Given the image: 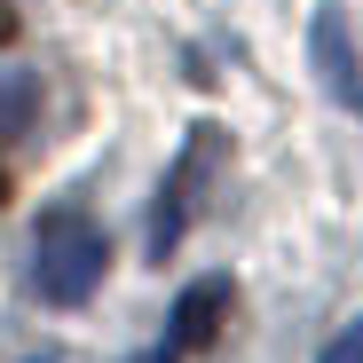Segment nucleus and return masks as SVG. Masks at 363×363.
Listing matches in <instances>:
<instances>
[{
    "instance_id": "obj_1",
    "label": "nucleus",
    "mask_w": 363,
    "mask_h": 363,
    "mask_svg": "<svg viewBox=\"0 0 363 363\" xmlns=\"http://www.w3.org/2000/svg\"><path fill=\"white\" fill-rule=\"evenodd\" d=\"M103 261H111V245H103V229H95L79 206H48V213L32 221V261H24V277H32V292L48 300V308H79V300L103 284Z\"/></svg>"
},
{
    "instance_id": "obj_2",
    "label": "nucleus",
    "mask_w": 363,
    "mask_h": 363,
    "mask_svg": "<svg viewBox=\"0 0 363 363\" xmlns=\"http://www.w3.org/2000/svg\"><path fill=\"white\" fill-rule=\"evenodd\" d=\"M221 158H229V135H221V127H190V143H182V158L166 166L158 206H150V253H158V261L190 237V221H198V206H206V190H213Z\"/></svg>"
},
{
    "instance_id": "obj_3",
    "label": "nucleus",
    "mask_w": 363,
    "mask_h": 363,
    "mask_svg": "<svg viewBox=\"0 0 363 363\" xmlns=\"http://www.w3.org/2000/svg\"><path fill=\"white\" fill-rule=\"evenodd\" d=\"M221 324H229V284H221V277H198L190 292L174 300V332H166L158 363H182V355H198V347H206Z\"/></svg>"
},
{
    "instance_id": "obj_4",
    "label": "nucleus",
    "mask_w": 363,
    "mask_h": 363,
    "mask_svg": "<svg viewBox=\"0 0 363 363\" xmlns=\"http://www.w3.org/2000/svg\"><path fill=\"white\" fill-rule=\"evenodd\" d=\"M308 48H316V72H324L332 103H363V72H355V55H347V24H340V9H316Z\"/></svg>"
},
{
    "instance_id": "obj_5",
    "label": "nucleus",
    "mask_w": 363,
    "mask_h": 363,
    "mask_svg": "<svg viewBox=\"0 0 363 363\" xmlns=\"http://www.w3.org/2000/svg\"><path fill=\"white\" fill-rule=\"evenodd\" d=\"M40 111V79L32 72H0V135H24Z\"/></svg>"
},
{
    "instance_id": "obj_6",
    "label": "nucleus",
    "mask_w": 363,
    "mask_h": 363,
    "mask_svg": "<svg viewBox=\"0 0 363 363\" xmlns=\"http://www.w3.org/2000/svg\"><path fill=\"white\" fill-rule=\"evenodd\" d=\"M324 363H363V324H347V332L324 347Z\"/></svg>"
},
{
    "instance_id": "obj_7",
    "label": "nucleus",
    "mask_w": 363,
    "mask_h": 363,
    "mask_svg": "<svg viewBox=\"0 0 363 363\" xmlns=\"http://www.w3.org/2000/svg\"><path fill=\"white\" fill-rule=\"evenodd\" d=\"M16 40V0H0V48Z\"/></svg>"
}]
</instances>
